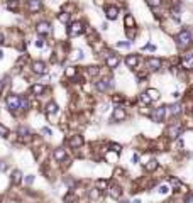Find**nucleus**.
<instances>
[{"label":"nucleus","instance_id":"obj_48","mask_svg":"<svg viewBox=\"0 0 193 203\" xmlns=\"http://www.w3.org/2000/svg\"><path fill=\"white\" fill-rule=\"evenodd\" d=\"M95 4H97V5H102V4H103V0H95Z\"/></svg>","mask_w":193,"mask_h":203},{"label":"nucleus","instance_id":"obj_47","mask_svg":"<svg viewBox=\"0 0 193 203\" xmlns=\"http://www.w3.org/2000/svg\"><path fill=\"white\" fill-rule=\"evenodd\" d=\"M26 181H27V183H32V181H34V176H27Z\"/></svg>","mask_w":193,"mask_h":203},{"label":"nucleus","instance_id":"obj_8","mask_svg":"<svg viewBox=\"0 0 193 203\" xmlns=\"http://www.w3.org/2000/svg\"><path fill=\"white\" fill-rule=\"evenodd\" d=\"M161 65H163V63H161L159 58H149V59H147V66H149L151 71H158V69L161 68Z\"/></svg>","mask_w":193,"mask_h":203},{"label":"nucleus","instance_id":"obj_33","mask_svg":"<svg viewBox=\"0 0 193 203\" xmlns=\"http://www.w3.org/2000/svg\"><path fill=\"white\" fill-rule=\"evenodd\" d=\"M27 107H29V102H27V100L22 97V98H21V110H26Z\"/></svg>","mask_w":193,"mask_h":203},{"label":"nucleus","instance_id":"obj_34","mask_svg":"<svg viewBox=\"0 0 193 203\" xmlns=\"http://www.w3.org/2000/svg\"><path fill=\"white\" fill-rule=\"evenodd\" d=\"M158 191H159V193H161V195H166L168 191H169V188H168V186H164V185H163V186H159V190H158Z\"/></svg>","mask_w":193,"mask_h":203},{"label":"nucleus","instance_id":"obj_22","mask_svg":"<svg viewBox=\"0 0 193 203\" xmlns=\"http://www.w3.org/2000/svg\"><path fill=\"white\" fill-rule=\"evenodd\" d=\"M43 91H44L43 85H32V87H31V93H34V95H41Z\"/></svg>","mask_w":193,"mask_h":203},{"label":"nucleus","instance_id":"obj_32","mask_svg":"<svg viewBox=\"0 0 193 203\" xmlns=\"http://www.w3.org/2000/svg\"><path fill=\"white\" fill-rule=\"evenodd\" d=\"M141 100H142V102H144V103H151V102H153V98H151V97L147 95V91H146V93H142V95H141Z\"/></svg>","mask_w":193,"mask_h":203},{"label":"nucleus","instance_id":"obj_41","mask_svg":"<svg viewBox=\"0 0 193 203\" xmlns=\"http://www.w3.org/2000/svg\"><path fill=\"white\" fill-rule=\"evenodd\" d=\"M41 132H43V134H46V135H51V134H53V132H51V129H47V127L41 129Z\"/></svg>","mask_w":193,"mask_h":203},{"label":"nucleus","instance_id":"obj_4","mask_svg":"<svg viewBox=\"0 0 193 203\" xmlns=\"http://www.w3.org/2000/svg\"><path fill=\"white\" fill-rule=\"evenodd\" d=\"M181 132H183V125L181 124H176V125H169L168 127V137L169 139H176V137H180Z\"/></svg>","mask_w":193,"mask_h":203},{"label":"nucleus","instance_id":"obj_5","mask_svg":"<svg viewBox=\"0 0 193 203\" xmlns=\"http://www.w3.org/2000/svg\"><path fill=\"white\" fill-rule=\"evenodd\" d=\"M105 61H107V66L108 68H117L119 66V63H120V58L117 56V54H112V52H107L105 54Z\"/></svg>","mask_w":193,"mask_h":203},{"label":"nucleus","instance_id":"obj_7","mask_svg":"<svg viewBox=\"0 0 193 203\" xmlns=\"http://www.w3.org/2000/svg\"><path fill=\"white\" fill-rule=\"evenodd\" d=\"M36 30H37V34H41V36H46V34H49V32H51V26H49V22L43 21V22H39V24H37Z\"/></svg>","mask_w":193,"mask_h":203},{"label":"nucleus","instance_id":"obj_13","mask_svg":"<svg viewBox=\"0 0 193 203\" xmlns=\"http://www.w3.org/2000/svg\"><path fill=\"white\" fill-rule=\"evenodd\" d=\"M41 9V0H27V10L29 12H39Z\"/></svg>","mask_w":193,"mask_h":203},{"label":"nucleus","instance_id":"obj_39","mask_svg":"<svg viewBox=\"0 0 193 203\" xmlns=\"http://www.w3.org/2000/svg\"><path fill=\"white\" fill-rule=\"evenodd\" d=\"M90 198H98V188H97V190H93V191H90Z\"/></svg>","mask_w":193,"mask_h":203},{"label":"nucleus","instance_id":"obj_19","mask_svg":"<svg viewBox=\"0 0 193 203\" xmlns=\"http://www.w3.org/2000/svg\"><path fill=\"white\" fill-rule=\"evenodd\" d=\"M125 27H127V29H134V26H136V21H134V17L132 15H130V14H127V15H125Z\"/></svg>","mask_w":193,"mask_h":203},{"label":"nucleus","instance_id":"obj_30","mask_svg":"<svg viewBox=\"0 0 193 203\" xmlns=\"http://www.w3.org/2000/svg\"><path fill=\"white\" fill-rule=\"evenodd\" d=\"M7 135H9V129L0 124V137H7Z\"/></svg>","mask_w":193,"mask_h":203},{"label":"nucleus","instance_id":"obj_29","mask_svg":"<svg viewBox=\"0 0 193 203\" xmlns=\"http://www.w3.org/2000/svg\"><path fill=\"white\" fill-rule=\"evenodd\" d=\"M97 188H98V190H107V181H105V179H98V181H97Z\"/></svg>","mask_w":193,"mask_h":203},{"label":"nucleus","instance_id":"obj_37","mask_svg":"<svg viewBox=\"0 0 193 203\" xmlns=\"http://www.w3.org/2000/svg\"><path fill=\"white\" fill-rule=\"evenodd\" d=\"M88 73L90 75H98V68H97V66H92V68H88Z\"/></svg>","mask_w":193,"mask_h":203},{"label":"nucleus","instance_id":"obj_6","mask_svg":"<svg viewBox=\"0 0 193 203\" xmlns=\"http://www.w3.org/2000/svg\"><path fill=\"white\" fill-rule=\"evenodd\" d=\"M166 108H168V107H159V108H156L154 112H153V115H151L153 122H163L164 115H166Z\"/></svg>","mask_w":193,"mask_h":203},{"label":"nucleus","instance_id":"obj_12","mask_svg":"<svg viewBox=\"0 0 193 203\" xmlns=\"http://www.w3.org/2000/svg\"><path fill=\"white\" fill-rule=\"evenodd\" d=\"M110 80H100V81H97L95 83V88H97V90L98 91H107L108 88H110Z\"/></svg>","mask_w":193,"mask_h":203},{"label":"nucleus","instance_id":"obj_2","mask_svg":"<svg viewBox=\"0 0 193 203\" xmlns=\"http://www.w3.org/2000/svg\"><path fill=\"white\" fill-rule=\"evenodd\" d=\"M83 30H85V24L78 21V22H73L68 27V34L69 36H80V34H83Z\"/></svg>","mask_w":193,"mask_h":203},{"label":"nucleus","instance_id":"obj_15","mask_svg":"<svg viewBox=\"0 0 193 203\" xmlns=\"http://www.w3.org/2000/svg\"><path fill=\"white\" fill-rule=\"evenodd\" d=\"M108 195H110L112 198H120V195H122V190H120V186L117 185H112L110 188H108Z\"/></svg>","mask_w":193,"mask_h":203},{"label":"nucleus","instance_id":"obj_40","mask_svg":"<svg viewBox=\"0 0 193 203\" xmlns=\"http://www.w3.org/2000/svg\"><path fill=\"white\" fill-rule=\"evenodd\" d=\"M129 46H130V43H117V48H129Z\"/></svg>","mask_w":193,"mask_h":203},{"label":"nucleus","instance_id":"obj_45","mask_svg":"<svg viewBox=\"0 0 193 203\" xmlns=\"http://www.w3.org/2000/svg\"><path fill=\"white\" fill-rule=\"evenodd\" d=\"M134 36H136V30H132V29H130V30H129V37L132 39V37H134Z\"/></svg>","mask_w":193,"mask_h":203},{"label":"nucleus","instance_id":"obj_1","mask_svg":"<svg viewBox=\"0 0 193 203\" xmlns=\"http://www.w3.org/2000/svg\"><path fill=\"white\" fill-rule=\"evenodd\" d=\"M193 43V36L188 29H183L180 34L176 36V44H178V48L181 49H188Z\"/></svg>","mask_w":193,"mask_h":203},{"label":"nucleus","instance_id":"obj_42","mask_svg":"<svg viewBox=\"0 0 193 203\" xmlns=\"http://www.w3.org/2000/svg\"><path fill=\"white\" fill-rule=\"evenodd\" d=\"M36 46H37V48H43V46H44V41H43V39H37V41H36Z\"/></svg>","mask_w":193,"mask_h":203},{"label":"nucleus","instance_id":"obj_24","mask_svg":"<svg viewBox=\"0 0 193 203\" xmlns=\"http://www.w3.org/2000/svg\"><path fill=\"white\" fill-rule=\"evenodd\" d=\"M180 112H181V105L180 103H175V105L169 107V113H171V115H178Z\"/></svg>","mask_w":193,"mask_h":203},{"label":"nucleus","instance_id":"obj_49","mask_svg":"<svg viewBox=\"0 0 193 203\" xmlns=\"http://www.w3.org/2000/svg\"><path fill=\"white\" fill-rule=\"evenodd\" d=\"M0 44H4V34H0Z\"/></svg>","mask_w":193,"mask_h":203},{"label":"nucleus","instance_id":"obj_27","mask_svg":"<svg viewBox=\"0 0 193 203\" xmlns=\"http://www.w3.org/2000/svg\"><path fill=\"white\" fill-rule=\"evenodd\" d=\"M147 95H149L153 100H158L159 98V91L154 90V88H149V90H147Z\"/></svg>","mask_w":193,"mask_h":203},{"label":"nucleus","instance_id":"obj_44","mask_svg":"<svg viewBox=\"0 0 193 203\" xmlns=\"http://www.w3.org/2000/svg\"><path fill=\"white\" fill-rule=\"evenodd\" d=\"M5 169H7V164L2 161V163H0V171H5Z\"/></svg>","mask_w":193,"mask_h":203},{"label":"nucleus","instance_id":"obj_46","mask_svg":"<svg viewBox=\"0 0 193 203\" xmlns=\"http://www.w3.org/2000/svg\"><path fill=\"white\" fill-rule=\"evenodd\" d=\"M137 161H139V156L134 154V156H132V163H137Z\"/></svg>","mask_w":193,"mask_h":203},{"label":"nucleus","instance_id":"obj_38","mask_svg":"<svg viewBox=\"0 0 193 203\" xmlns=\"http://www.w3.org/2000/svg\"><path fill=\"white\" fill-rule=\"evenodd\" d=\"M110 149H112V151H115V152H120V149H122V147H120L119 144H110Z\"/></svg>","mask_w":193,"mask_h":203},{"label":"nucleus","instance_id":"obj_25","mask_svg":"<svg viewBox=\"0 0 193 203\" xmlns=\"http://www.w3.org/2000/svg\"><path fill=\"white\" fill-rule=\"evenodd\" d=\"M58 19H60V22H63V24H68L69 22V14L68 12H61V14H58Z\"/></svg>","mask_w":193,"mask_h":203},{"label":"nucleus","instance_id":"obj_50","mask_svg":"<svg viewBox=\"0 0 193 203\" xmlns=\"http://www.w3.org/2000/svg\"><path fill=\"white\" fill-rule=\"evenodd\" d=\"M132 203H142V201H141V200H134Z\"/></svg>","mask_w":193,"mask_h":203},{"label":"nucleus","instance_id":"obj_52","mask_svg":"<svg viewBox=\"0 0 193 203\" xmlns=\"http://www.w3.org/2000/svg\"><path fill=\"white\" fill-rule=\"evenodd\" d=\"M0 91H2V81H0Z\"/></svg>","mask_w":193,"mask_h":203},{"label":"nucleus","instance_id":"obj_14","mask_svg":"<svg viewBox=\"0 0 193 203\" xmlns=\"http://www.w3.org/2000/svg\"><path fill=\"white\" fill-rule=\"evenodd\" d=\"M125 115H127V113H125L124 108L117 107V108H114V115H112V120H124Z\"/></svg>","mask_w":193,"mask_h":203},{"label":"nucleus","instance_id":"obj_10","mask_svg":"<svg viewBox=\"0 0 193 203\" xmlns=\"http://www.w3.org/2000/svg\"><path fill=\"white\" fill-rule=\"evenodd\" d=\"M32 71L37 75H44L46 73V65H44L43 61H34L32 63Z\"/></svg>","mask_w":193,"mask_h":203},{"label":"nucleus","instance_id":"obj_20","mask_svg":"<svg viewBox=\"0 0 193 203\" xmlns=\"http://www.w3.org/2000/svg\"><path fill=\"white\" fill-rule=\"evenodd\" d=\"M144 168H146V171H154V169L158 168V161H156V159H149L146 164H144Z\"/></svg>","mask_w":193,"mask_h":203},{"label":"nucleus","instance_id":"obj_35","mask_svg":"<svg viewBox=\"0 0 193 203\" xmlns=\"http://www.w3.org/2000/svg\"><path fill=\"white\" fill-rule=\"evenodd\" d=\"M82 51H73V56H71V59H78V58H80V59H82Z\"/></svg>","mask_w":193,"mask_h":203},{"label":"nucleus","instance_id":"obj_17","mask_svg":"<svg viewBox=\"0 0 193 203\" xmlns=\"http://www.w3.org/2000/svg\"><path fill=\"white\" fill-rule=\"evenodd\" d=\"M53 157H54L58 163H60V161H64L66 159V151H64V149H56V151L53 152Z\"/></svg>","mask_w":193,"mask_h":203},{"label":"nucleus","instance_id":"obj_16","mask_svg":"<svg viewBox=\"0 0 193 203\" xmlns=\"http://www.w3.org/2000/svg\"><path fill=\"white\" fill-rule=\"evenodd\" d=\"M82 144H83V137H82V135H73L71 141H69V147H73V149L80 147Z\"/></svg>","mask_w":193,"mask_h":203},{"label":"nucleus","instance_id":"obj_11","mask_svg":"<svg viewBox=\"0 0 193 203\" xmlns=\"http://www.w3.org/2000/svg\"><path fill=\"white\" fill-rule=\"evenodd\" d=\"M125 65H127L129 68H136V66L139 65V56L137 54H129V56L125 58Z\"/></svg>","mask_w":193,"mask_h":203},{"label":"nucleus","instance_id":"obj_51","mask_svg":"<svg viewBox=\"0 0 193 203\" xmlns=\"http://www.w3.org/2000/svg\"><path fill=\"white\" fill-rule=\"evenodd\" d=\"M2 58H4V52H2V51H0V59H2Z\"/></svg>","mask_w":193,"mask_h":203},{"label":"nucleus","instance_id":"obj_3","mask_svg":"<svg viewBox=\"0 0 193 203\" xmlns=\"http://www.w3.org/2000/svg\"><path fill=\"white\" fill-rule=\"evenodd\" d=\"M21 98L22 97H17V95H12V93H10V95L7 97V107H9L10 110H21Z\"/></svg>","mask_w":193,"mask_h":203},{"label":"nucleus","instance_id":"obj_36","mask_svg":"<svg viewBox=\"0 0 193 203\" xmlns=\"http://www.w3.org/2000/svg\"><path fill=\"white\" fill-rule=\"evenodd\" d=\"M75 73H76V69H75V68H68V69H66V76H75Z\"/></svg>","mask_w":193,"mask_h":203},{"label":"nucleus","instance_id":"obj_21","mask_svg":"<svg viewBox=\"0 0 193 203\" xmlns=\"http://www.w3.org/2000/svg\"><path fill=\"white\" fill-rule=\"evenodd\" d=\"M183 66L185 68H191L193 66V54H186L183 58Z\"/></svg>","mask_w":193,"mask_h":203},{"label":"nucleus","instance_id":"obj_18","mask_svg":"<svg viewBox=\"0 0 193 203\" xmlns=\"http://www.w3.org/2000/svg\"><path fill=\"white\" fill-rule=\"evenodd\" d=\"M21 181H22V173L19 171V169H15L12 173V183L14 185H21Z\"/></svg>","mask_w":193,"mask_h":203},{"label":"nucleus","instance_id":"obj_26","mask_svg":"<svg viewBox=\"0 0 193 203\" xmlns=\"http://www.w3.org/2000/svg\"><path fill=\"white\" fill-rule=\"evenodd\" d=\"M17 7H19V0H7V9L17 10Z\"/></svg>","mask_w":193,"mask_h":203},{"label":"nucleus","instance_id":"obj_23","mask_svg":"<svg viewBox=\"0 0 193 203\" xmlns=\"http://www.w3.org/2000/svg\"><path fill=\"white\" fill-rule=\"evenodd\" d=\"M46 112L47 113H56L58 112V105H56L54 102H49V103L46 105Z\"/></svg>","mask_w":193,"mask_h":203},{"label":"nucleus","instance_id":"obj_31","mask_svg":"<svg viewBox=\"0 0 193 203\" xmlns=\"http://www.w3.org/2000/svg\"><path fill=\"white\" fill-rule=\"evenodd\" d=\"M19 134H21L22 135V137H26L27 139V141H29V130H27V129H24V127H21V129H19Z\"/></svg>","mask_w":193,"mask_h":203},{"label":"nucleus","instance_id":"obj_43","mask_svg":"<svg viewBox=\"0 0 193 203\" xmlns=\"http://www.w3.org/2000/svg\"><path fill=\"white\" fill-rule=\"evenodd\" d=\"M185 203H193V195L190 193L188 196H186V200H185Z\"/></svg>","mask_w":193,"mask_h":203},{"label":"nucleus","instance_id":"obj_28","mask_svg":"<svg viewBox=\"0 0 193 203\" xmlns=\"http://www.w3.org/2000/svg\"><path fill=\"white\" fill-rule=\"evenodd\" d=\"M147 2V5L149 7H153V9H156V7H159L161 5V0H146Z\"/></svg>","mask_w":193,"mask_h":203},{"label":"nucleus","instance_id":"obj_9","mask_svg":"<svg viewBox=\"0 0 193 203\" xmlns=\"http://www.w3.org/2000/svg\"><path fill=\"white\" fill-rule=\"evenodd\" d=\"M105 14H107L108 21H115L117 15H119V9H117L115 5H110V7H107V9H105Z\"/></svg>","mask_w":193,"mask_h":203}]
</instances>
